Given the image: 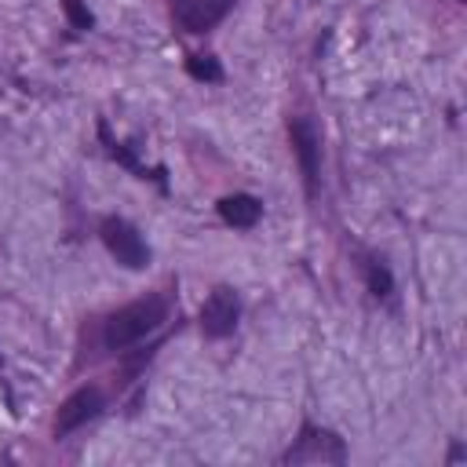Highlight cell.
Returning <instances> with one entry per match:
<instances>
[{
	"label": "cell",
	"mask_w": 467,
	"mask_h": 467,
	"mask_svg": "<svg viewBox=\"0 0 467 467\" xmlns=\"http://www.w3.org/2000/svg\"><path fill=\"white\" fill-rule=\"evenodd\" d=\"M164 317H168V303H164L161 296H146V299H135V303L120 306L117 314H109L102 339H106V347H109V350H124V347L139 343L142 336L157 332Z\"/></svg>",
	"instance_id": "1"
},
{
	"label": "cell",
	"mask_w": 467,
	"mask_h": 467,
	"mask_svg": "<svg viewBox=\"0 0 467 467\" xmlns=\"http://www.w3.org/2000/svg\"><path fill=\"white\" fill-rule=\"evenodd\" d=\"M102 244H106L109 255H113L117 263H124L128 270H142V266L150 263V248H146V241L139 237V230H135L128 219L109 215V219L102 223Z\"/></svg>",
	"instance_id": "2"
},
{
	"label": "cell",
	"mask_w": 467,
	"mask_h": 467,
	"mask_svg": "<svg viewBox=\"0 0 467 467\" xmlns=\"http://www.w3.org/2000/svg\"><path fill=\"white\" fill-rule=\"evenodd\" d=\"M288 135H292V150H296L299 168H303L306 193H314L317 190V171H321V139H317V131L306 117H292Z\"/></svg>",
	"instance_id": "3"
},
{
	"label": "cell",
	"mask_w": 467,
	"mask_h": 467,
	"mask_svg": "<svg viewBox=\"0 0 467 467\" xmlns=\"http://www.w3.org/2000/svg\"><path fill=\"white\" fill-rule=\"evenodd\" d=\"M99 409H102V394H99V387H80V390H73V394L58 405L55 434H58V438L73 434L77 427H84L88 420H95V416H99Z\"/></svg>",
	"instance_id": "4"
},
{
	"label": "cell",
	"mask_w": 467,
	"mask_h": 467,
	"mask_svg": "<svg viewBox=\"0 0 467 467\" xmlns=\"http://www.w3.org/2000/svg\"><path fill=\"white\" fill-rule=\"evenodd\" d=\"M237 314H241L237 296H234L230 288H215V292L204 299V306H201V332L212 336V339H223V336L234 332Z\"/></svg>",
	"instance_id": "5"
},
{
	"label": "cell",
	"mask_w": 467,
	"mask_h": 467,
	"mask_svg": "<svg viewBox=\"0 0 467 467\" xmlns=\"http://www.w3.org/2000/svg\"><path fill=\"white\" fill-rule=\"evenodd\" d=\"M230 4L234 0H179L175 4V22L186 33H204L230 11Z\"/></svg>",
	"instance_id": "6"
},
{
	"label": "cell",
	"mask_w": 467,
	"mask_h": 467,
	"mask_svg": "<svg viewBox=\"0 0 467 467\" xmlns=\"http://www.w3.org/2000/svg\"><path fill=\"white\" fill-rule=\"evenodd\" d=\"M285 460H292V463H303V460H321V463H325V460H332V463H339V460H343V445H339V438H336V434L306 427V431H303V438H299V445H296Z\"/></svg>",
	"instance_id": "7"
},
{
	"label": "cell",
	"mask_w": 467,
	"mask_h": 467,
	"mask_svg": "<svg viewBox=\"0 0 467 467\" xmlns=\"http://www.w3.org/2000/svg\"><path fill=\"white\" fill-rule=\"evenodd\" d=\"M259 212H263V204H259L252 193H230V197L219 201V215H223L230 226H237V230L255 226V223H259Z\"/></svg>",
	"instance_id": "8"
},
{
	"label": "cell",
	"mask_w": 467,
	"mask_h": 467,
	"mask_svg": "<svg viewBox=\"0 0 467 467\" xmlns=\"http://www.w3.org/2000/svg\"><path fill=\"white\" fill-rule=\"evenodd\" d=\"M186 69H190V77H197V80H219V77H223L219 62L208 58V55H193V58L186 62Z\"/></svg>",
	"instance_id": "9"
},
{
	"label": "cell",
	"mask_w": 467,
	"mask_h": 467,
	"mask_svg": "<svg viewBox=\"0 0 467 467\" xmlns=\"http://www.w3.org/2000/svg\"><path fill=\"white\" fill-rule=\"evenodd\" d=\"M365 274H368V288H372L376 296H390L394 281H390V274H387L379 263H368V266H365Z\"/></svg>",
	"instance_id": "10"
},
{
	"label": "cell",
	"mask_w": 467,
	"mask_h": 467,
	"mask_svg": "<svg viewBox=\"0 0 467 467\" xmlns=\"http://www.w3.org/2000/svg\"><path fill=\"white\" fill-rule=\"evenodd\" d=\"M62 7H66V18H69L77 29H91V11H88L80 0H62Z\"/></svg>",
	"instance_id": "11"
}]
</instances>
